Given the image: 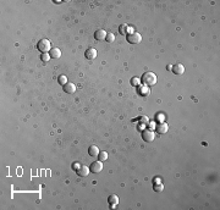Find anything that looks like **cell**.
Instances as JSON below:
<instances>
[{
    "label": "cell",
    "mask_w": 220,
    "mask_h": 210,
    "mask_svg": "<svg viewBox=\"0 0 220 210\" xmlns=\"http://www.w3.org/2000/svg\"><path fill=\"white\" fill-rule=\"evenodd\" d=\"M141 82L148 88L153 87L157 83V76H155L154 72H146V73H143V76L141 78Z\"/></svg>",
    "instance_id": "cell-1"
},
{
    "label": "cell",
    "mask_w": 220,
    "mask_h": 210,
    "mask_svg": "<svg viewBox=\"0 0 220 210\" xmlns=\"http://www.w3.org/2000/svg\"><path fill=\"white\" fill-rule=\"evenodd\" d=\"M37 49L41 51V53H48V51H50V49H51V44H50V42L48 40V39H41L39 42H38V44H37Z\"/></svg>",
    "instance_id": "cell-2"
},
{
    "label": "cell",
    "mask_w": 220,
    "mask_h": 210,
    "mask_svg": "<svg viewBox=\"0 0 220 210\" xmlns=\"http://www.w3.org/2000/svg\"><path fill=\"white\" fill-rule=\"evenodd\" d=\"M126 40H127L129 43H131V44H138V43L142 40V37H141L140 33L132 32V33H130V34L126 37Z\"/></svg>",
    "instance_id": "cell-3"
},
{
    "label": "cell",
    "mask_w": 220,
    "mask_h": 210,
    "mask_svg": "<svg viewBox=\"0 0 220 210\" xmlns=\"http://www.w3.org/2000/svg\"><path fill=\"white\" fill-rule=\"evenodd\" d=\"M154 132L152 131V130H144L143 132H142V138H143V141L144 142H147V143H149V142H153L154 141Z\"/></svg>",
    "instance_id": "cell-4"
},
{
    "label": "cell",
    "mask_w": 220,
    "mask_h": 210,
    "mask_svg": "<svg viewBox=\"0 0 220 210\" xmlns=\"http://www.w3.org/2000/svg\"><path fill=\"white\" fill-rule=\"evenodd\" d=\"M101 170H103V164H101V161L98 160V161H94V163L90 164L89 171H90L92 173H99Z\"/></svg>",
    "instance_id": "cell-5"
},
{
    "label": "cell",
    "mask_w": 220,
    "mask_h": 210,
    "mask_svg": "<svg viewBox=\"0 0 220 210\" xmlns=\"http://www.w3.org/2000/svg\"><path fill=\"white\" fill-rule=\"evenodd\" d=\"M171 71H172V73H174V75H176V76H181V75H183V73H185V66H183L182 64H176V65H174V66H172Z\"/></svg>",
    "instance_id": "cell-6"
},
{
    "label": "cell",
    "mask_w": 220,
    "mask_h": 210,
    "mask_svg": "<svg viewBox=\"0 0 220 210\" xmlns=\"http://www.w3.org/2000/svg\"><path fill=\"white\" fill-rule=\"evenodd\" d=\"M84 56H86V59H88V60H93V59L97 58V50H95L94 48H88V49L86 50V53H84Z\"/></svg>",
    "instance_id": "cell-7"
},
{
    "label": "cell",
    "mask_w": 220,
    "mask_h": 210,
    "mask_svg": "<svg viewBox=\"0 0 220 210\" xmlns=\"http://www.w3.org/2000/svg\"><path fill=\"white\" fill-rule=\"evenodd\" d=\"M108 203H109L110 208H115V206L119 204V197H118V195H115V194L109 195V198H108Z\"/></svg>",
    "instance_id": "cell-8"
},
{
    "label": "cell",
    "mask_w": 220,
    "mask_h": 210,
    "mask_svg": "<svg viewBox=\"0 0 220 210\" xmlns=\"http://www.w3.org/2000/svg\"><path fill=\"white\" fill-rule=\"evenodd\" d=\"M119 32H120V34L127 37L130 33H132V28H131L130 26H127V25H121V26L119 27Z\"/></svg>",
    "instance_id": "cell-9"
},
{
    "label": "cell",
    "mask_w": 220,
    "mask_h": 210,
    "mask_svg": "<svg viewBox=\"0 0 220 210\" xmlns=\"http://www.w3.org/2000/svg\"><path fill=\"white\" fill-rule=\"evenodd\" d=\"M62 89H64V92H65V93H67V94H72V93H75V92H76V86H75L73 83H66V84H64V86H62Z\"/></svg>",
    "instance_id": "cell-10"
},
{
    "label": "cell",
    "mask_w": 220,
    "mask_h": 210,
    "mask_svg": "<svg viewBox=\"0 0 220 210\" xmlns=\"http://www.w3.org/2000/svg\"><path fill=\"white\" fill-rule=\"evenodd\" d=\"M155 130H157V132H158L159 135H165V133L168 132V130H169V126H168L166 124H164V122H160L159 125H157Z\"/></svg>",
    "instance_id": "cell-11"
},
{
    "label": "cell",
    "mask_w": 220,
    "mask_h": 210,
    "mask_svg": "<svg viewBox=\"0 0 220 210\" xmlns=\"http://www.w3.org/2000/svg\"><path fill=\"white\" fill-rule=\"evenodd\" d=\"M106 32L104 31V30H97L95 32H94V38L97 39V40H103V39H105L106 38Z\"/></svg>",
    "instance_id": "cell-12"
},
{
    "label": "cell",
    "mask_w": 220,
    "mask_h": 210,
    "mask_svg": "<svg viewBox=\"0 0 220 210\" xmlns=\"http://www.w3.org/2000/svg\"><path fill=\"white\" fill-rule=\"evenodd\" d=\"M49 55L51 59H59L61 56V50L59 48H51L49 51Z\"/></svg>",
    "instance_id": "cell-13"
},
{
    "label": "cell",
    "mask_w": 220,
    "mask_h": 210,
    "mask_svg": "<svg viewBox=\"0 0 220 210\" xmlns=\"http://www.w3.org/2000/svg\"><path fill=\"white\" fill-rule=\"evenodd\" d=\"M76 172H77L78 176L86 177V176H88V173H89V167H87V166H81Z\"/></svg>",
    "instance_id": "cell-14"
},
{
    "label": "cell",
    "mask_w": 220,
    "mask_h": 210,
    "mask_svg": "<svg viewBox=\"0 0 220 210\" xmlns=\"http://www.w3.org/2000/svg\"><path fill=\"white\" fill-rule=\"evenodd\" d=\"M88 154H89L90 156H98V154H99L98 147H97V145H90V147L88 148Z\"/></svg>",
    "instance_id": "cell-15"
},
{
    "label": "cell",
    "mask_w": 220,
    "mask_h": 210,
    "mask_svg": "<svg viewBox=\"0 0 220 210\" xmlns=\"http://www.w3.org/2000/svg\"><path fill=\"white\" fill-rule=\"evenodd\" d=\"M153 191H154L155 193H161V192L164 191V186H163V183H161V182H159V183H154V184H153Z\"/></svg>",
    "instance_id": "cell-16"
},
{
    "label": "cell",
    "mask_w": 220,
    "mask_h": 210,
    "mask_svg": "<svg viewBox=\"0 0 220 210\" xmlns=\"http://www.w3.org/2000/svg\"><path fill=\"white\" fill-rule=\"evenodd\" d=\"M108 159V153L106 152H99V154H98V160L99 161H105Z\"/></svg>",
    "instance_id": "cell-17"
},
{
    "label": "cell",
    "mask_w": 220,
    "mask_h": 210,
    "mask_svg": "<svg viewBox=\"0 0 220 210\" xmlns=\"http://www.w3.org/2000/svg\"><path fill=\"white\" fill-rule=\"evenodd\" d=\"M105 40H106L108 43H113V42L115 40V36H114L113 33H108V34H106V38H105Z\"/></svg>",
    "instance_id": "cell-18"
},
{
    "label": "cell",
    "mask_w": 220,
    "mask_h": 210,
    "mask_svg": "<svg viewBox=\"0 0 220 210\" xmlns=\"http://www.w3.org/2000/svg\"><path fill=\"white\" fill-rule=\"evenodd\" d=\"M58 82H59L61 86L66 84V83H67V78H66V76H62V75H61V76H59V77H58Z\"/></svg>",
    "instance_id": "cell-19"
},
{
    "label": "cell",
    "mask_w": 220,
    "mask_h": 210,
    "mask_svg": "<svg viewBox=\"0 0 220 210\" xmlns=\"http://www.w3.org/2000/svg\"><path fill=\"white\" fill-rule=\"evenodd\" d=\"M138 92H140V93H141L142 95H147V94L149 93V88L144 86L143 88H140V89H138Z\"/></svg>",
    "instance_id": "cell-20"
},
{
    "label": "cell",
    "mask_w": 220,
    "mask_h": 210,
    "mask_svg": "<svg viewBox=\"0 0 220 210\" xmlns=\"http://www.w3.org/2000/svg\"><path fill=\"white\" fill-rule=\"evenodd\" d=\"M41 59H42V61H44V62H47V61H49L51 58H50V55L48 54V53H44V54H42V56H41Z\"/></svg>",
    "instance_id": "cell-21"
},
{
    "label": "cell",
    "mask_w": 220,
    "mask_h": 210,
    "mask_svg": "<svg viewBox=\"0 0 220 210\" xmlns=\"http://www.w3.org/2000/svg\"><path fill=\"white\" fill-rule=\"evenodd\" d=\"M131 83H132V86H140V78H132Z\"/></svg>",
    "instance_id": "cell-22"
},
{
    "label": "cell",
    "mask_w": 220,
    "mask_h": 210,
    "mask_svg": "<svg viewBox=\"0 0 220 210\" xmlns=\"http://www.w3.org/2000/svg\"><path fill=\"white\" fill-rule=\"evenodd\" d=\"M80 167H81V165H80L78 163H75V165H73V170H76V171H77Z\"/></svg>",
    "instance_id": "cell-23"
}]
</instances>
